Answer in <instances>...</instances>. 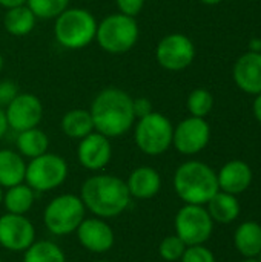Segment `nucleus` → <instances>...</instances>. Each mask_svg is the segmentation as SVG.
I'll return each mask as SVG.
<instances>
[{
  "instance_id": "1",
  "label": "nucleus",
  "mask_w": 261,
  "mask_h": 262,
  "mask_svg": "<svg viewBox=\"0 0 261 262\" xmlns=\"http://www.w3.org/2000/svg\"><path fill=\"white\" fill-rule=\"evenodd\" d=\"M78 196L82 198L86 212L102 220L120 216L128 210L132 200L126 181L108 173H95L86 178Z\"/></svg>"
},
{
  "instance_id": "2",
  "label": "nucleus",
  "mask_w": 261,
  "mask_h": 262,
  "mask_svg": "<svg viewBox=\"0 0 261 262\" xmlns=\"http://www.w3.org/2000/svg\"><path fill=\"white\" fill-rule=\"evenodd\" d=\"M132 100L126 91L118 88L100 91L89 107L94 129L108 138H118L129 132L137 120Z\"/></svg>"
},
{
  "instance_id": "3",
  "label": "nucleus",
  "mask_w": 261,
  "mask_h": 262,
  "mask_svg": "<svg viewBox=\"0 0 261 262\" xmlns=\"http://www.w3.org/2000/svg\"><path fill=\"white\" fill-rule=\"evenodd\" d=\"M174 190L185 204L206 206L220 190L217 172L206 163L189 160L182 163L174 172Z\"/></svg>"
},
{
  "instance_id": "4",
  "label": "nucleus",
  "mask_w": 261,
  "mask_h": 262,
  "mask_svg": "<svg viewBox=\"0 0 261 262\" xmlns=\"http://www.w3.org/2000/svg\"><path fill=\"white\" fill-rule=\"evenodd\" d=\"M98 21L85 8H66L54 18V37L65 49H83L95 40Z\"/></svg>"
},
{
  "instance_id": "5",
  "label": "nucleus",
  "mask_w": 261,
  "mask_h": 262,
  "mask_svg": "<svg viewBox=\"0 0 261 262\" xmlns=\"http://www.w3.org/2000/svg\"><path fill=\"white\" fill-rule=\"evenodd\" d=\"M140 29L134 17L115 12L106 15L98 25L95 41L108 54H125L131 51L138 41Z\"/></svg>"
},
{
  "instance_id": "6",
  "label": "nucleus",
  "mask_w": 261,
  "mask_h": 262,
  "mask_svg": "<svg viewBox=\"0 0 261 262\" xmlns=\"http://www.w3.org/2000/svg\"><path fill=\"white\" fill-rule=\"evenodd\" d=\"M85 218L86 207L82 198L74 193H62L52 198L43 210V224L54 236L75 233Z\"/></svg>"
},
{
  "instance_id": "7",
  "label": "nucleus",
  "mask_w": 261,
  "mask_h": 262,
  "mask_svg": "<svg viewBox=\"0 0 261 262\" xmlns=\"http://www.w3.org/2000/svg\"><path fill=\"white\" fill-rule=\"evenodd\" d=\"M172 135L174 126L171 120L155 111L134 123V141L137 147L149 157H158L169 150V147H172Z\"/></svg>"
},
{
  "instance_id": "8",
  "label": "nucleus",
  "mask_w": 261,
  "mask_h": 262,
  "mask_svg": "<svg viewBox=\"0 0 261 262\" xmlns=\"http://www.w3.org/2000/svg\"><path fill=\"white\" fill-rule=\"evenodd\" d=\"M69 173L66 160L57 154L46 152L26 163L25 183L35 192L45 193L60 187Z\"/></svg>"
},
{
  "instance_id": "9",
  "label": "nucleus",
  "mask_w": 261,
  "mask_h": 262,
  "mask_svg": "<svg viewBox=\"0 0 261 262\" xmlns=\"http://www.w3.org/2000/svg\"><path fill=\"white\" fill-rule=\"evenodd\" d=\"M174 229L186 246H198L211 239L214 221L205 206L185 204L174 218Z\"/></svg>"
},
{
  "instance_id": "10",
  "label": "nucleus",
  "mask_w": 261,
  "mask_h": 262,
  "mask_svg": "<svg viewBox=\"0 0 261 262\" xmlns=\"http://www.w3.org/2000/svg\"><path fill=\"white\" fill-rule=\"evenodd\" d=\"M195 46L192 40L180 32L165 35L155 48V60L166 71H183L192 64Z\"/></svg>"
},
{
  "instance_id": "11",
  "label": "nucleus",
  "mask_w": 261,
  "mask_h": 262,
  "mask_svg": "<svg viewBox=\"0 0 261 262\" xmlns=\"http://www.w3.org/2000/svg\"><path fill=\"white\" fill-rule=\"evenodd\" d=\"M211 140V127L205 118L188 117L174 127L172 146L186 157L200 154Z\"/></svg>"
},
{
  "instance_id": "12",
  "label": "nucleus",
  "mask_w": 261,
  "mask_h": 262,
  "mask_svg": "<svg viewBox=\"0 0 261 262\" xmlns=\"http://www.w3.org/2000/svg\"><path fill=\"white\" fill-rule=\"evenodd\" d=\"M8 127L14 132L38 127L43 118V104L40 98L29 92H18L15 98L5 107Z\"/></svg>"
},
{
  "instance_id": "13",
  "label": "nucleus",
  "mask_w": 261,
  "mask_h": 262,
  "mask_svg": "<svg viewBox=\"0 0 261 262\" xmlns=\"http://www.w3.org/2000/svg\"><path fill=\"white\" fill-rule=\"evenodd\" d=\"M35 241V227L26 215L0 216V247L8 252H25Z\"/></svg>"
},
{
  "instance_id": "14",
  "label": "nucleus",
  "mask_w": 261,
  "mask_h": 262,
  "mask_svg": "<svg viewBox=\"0 0 261 262\" xmlns=\"http://www.w3.org/2000/svg\"><path fill=\"white\" fill-rule=\"evenodd\" d=\"M112 158L111 138L94 130L85 138L78 140L77 160L80 166L91 172L103 170Z\"/></svg>"
},
{
  "instance_id": "15",
  "label": "nucleus",
  "mask_w": 261,
  "mask_h": 262,
  "mask_svg": "<svg viewBox=\"0 0 261 262\" xmlns=\"http://www.w3.org/2000/svg\"><path fill=\"white\" fill-rule=\"evenodd\" d=\"M75 235L80 246L85 250L95 255L109 252L115 243V235L112 227L106 223V220L97 216L85 218L77 227Z\"/></svg>"
},
{
  "instance_id": "16",
  "label": "nucleus",
  "mask_w": 261,
  "mask_h": 262,
  "mask_svg": "<svg viewBox=\"0 0 261 262\" xmlns=\"http://www.w3.org/2000/svg\"><path fill=\"white\" fill-rule=\"evenodd\" d=\"M254 180V172L246 161L231 160L222 166L217 173L218 189L231 195H240L249 189Z\"/></svg>"
},
{
  "instance_id": "17",
  "label": "nucleus",
  "mask_w": 261,
  "mask_h": 262,
  "mask_svg": "<svg viewBox=\"0 0 261 262\" xmlns=\"http://www.w3.org/2000/svg\"><path fill=\"white\" fill-rule=\"evenodd\" d=\"M232 77L238 89L249 95L261 92V52L248 51L234 64Z\"/></svg>"
},
{
  "instance_id": "18",
  "label": "nucleus",
  "mask_w": 261,
  "mask_h": 262,
  "mask_svg": "<svg viewBox=\"0 0 261 262\" xmlns=\"http://www.w3.org/2000/svg\"><path fill=\"white\" fill-rule=\"evenodd\" d=\"M126 187L129 190L131 198L151 200L162 189V177L154 167L140 166L129 173L126 180Z\"/></svg>"
},
{
  "instance_id": "19",
  "label": "nucleus",
  "mask_w": 261,
  "mask_h": 262,
  "mask_svg": "<svg viewBox=\"0 0 261 262\" xmlns=\"http://www.w3.org/2000/svg\"><path fill=\"white\" fill-rule=\"evenodd\" d=\"M26 161L12 149H0V186L3 189L25 183Z\"/></svg>"
},
{
  "instance_id": "20",
  "label": "nucleus",
  "mask_w": 261,
  "mask_h": 262,
  "mask_svg": "<svg viewBox=\"0 0 261 262\" xmlns=\"http://www.w3.org/2000/svg\"><path fill=\"white\" fill-rule=\"evenodd\" d=\"M205 207L208 213L211 215L212 221L218 224L234 223L240 216V212H242L238 198L235 195H231L222 190H218Z\"/></svg>"
},
{
  "instance_id": "21",
  "label": "nucleus",
  "mask_w": 261,
  "mask_h": 262,
  "mask_svg": "<svg viewBox=\"0 0 261 262\" xmlns=\"http://www.w3.org/2000/svg\"><path fill=\"white\" fill-rule=\"evenodd\" d=\"M234 246L245 258H257L261 252V224L255 221L242 223L234 233Z\"/></svg>"
},
{
  "instance_id": "22",
  "label": "nucleus",
  "mask_w": 261,
  "mask_h": 262,
  "mask_svg": "<svg viewBox=\"0 0 261 262\" xmlns=\"http://www.w3.org/2000/svg\"><path fill=\"white\" fill-rule=\"evenodd\" d=\"M37 20L38 18L28 8V5H22V6L6 9V12L3 15V26L9 35L25 37L32 32Z\"/></svg>"
},
{
  "instance_id": "23",
  "label": "nucleus",
  "mask_w": 261,
  "mask_h": 262,
  "mask_svg": "<svg viewBox=\"0 0 261 262\" xmlns=\"http://www.w3.org/2000/svg\"><path fill=\"white\" fill-rule=\"evenodd\" d=\"M17 152L28 160L37 158L46 152H49V138L46 132H43L40 127L26 129L17 134L15 138Z\"/></svg>"
},
{
  "instance_id": "24",
  "label": "nucleus",
  "mask_w": 261,
  "mask_h": 262,
  "mask_svg": "<svg viewBox=\"0 0 261 262\" xmlns=\"http://www.w3.org/2000/svg\"><path fill=\"white\" fill-rule=\"evenodd\" d=\"M62 132L72 140H82L91 132H94V123L91 112L88 109H71L68 111L60 121Z\"/></svg>"
},
{
  "instance_id": "25",
  "label": "nucleus",
  "mask_w": 261,
  "mask_h": 262,
  "mask_svg": "<svg viewBox=\"0 0 261 262\" xmlns=\"http://www.w3.org/2000/svg\"><path fill=\"white\" fill-rule=\"evenodd\" d=\"M34 200H35V192L26 183H20L5 190L2 204L5 206L8 213L26 215L32 209Z\"/></svg>"
},
{
  "instance_id": "26",
  "label": "nucleus",
  "mask_w": 261,
  "mask_h": 262,
  "mask_svg": "<svg viewBox=\"0 0 261 262\" xmlns=\"http://www.w3.org/2000/svg\"><path fill=\"white\" fill-rule=\"evenodd\" d=\"M23 262H66V255L54 241L38 239L23 252Z\"/></svg>"
},
{
  "instance_id": "27",
  "label": "nucleus",
  "mask_w": 261,
  "mask_h": 262,
  "mask_svg": "<svg viewBox=\"0 0 261 262\" xmlns=\"http://www.w3.org/2000/svg\"><path fill=\"white\" fill-rule=\"evenodd\" d=\"M186 107L191 117L206 118L214 107V95L205 88H197L188 95Z\"/></svg>"
},
{
  "instance_id": "28",
  "label": "nucleus",
  "mask_w": 261,
  "mask_h": 262,
  "mask_svg": "<svg viewBox=\"0 0 261 262\" xmlns=\"http://www.w3.org/2000/svg\"><path fill=\"white\" fill-rule=\"evenodd\" d=\"M26 5L37 18L51 20L69 8V0H26Z\"/></svg>"
},
{
  "instance_id": "29",
  "label": "nucleus",
  "mask_w": 261,
  "mask_h": 262,
  "mask_svg": "<svg viewBox=\"0 0 261 262\" xmlns=\"http://www.w3.org/2000/svg\"><path fill=\"white\" fill-rule=\"evenodd\" d=\"M186 247L188 246L174 233V235H169V236L162 239V243L158 246V255L162 259L168 262L180 261Z\"/></svg>"
},
{
  "instance_id": "30",
  "label": "nucleus",
  "mask_w": 261,
  "mask_h": 262,
  "mask_svg": "<svg viewBox=\"0 0 261 262\" xmlns=\"http://www.w3.org/2000/svg\"><path fill=\"white\" fill-rule=\"evenodd\" d=\"M180 262H217L215 255L205 244L188 246Z\"/></svg>"
},
{
  "instance_id": "31",
  "label": "nucleus",
  "mask_w": 261,
  "mask_h": 262,
  "mask_svg": "<svg viewBox=\"0 0 261 262\" xmlns=\"http://www.w3.org/2000/svg\"><path fill=\"white\" fill-rule=\"evenodd\" d=\"M18 94L17 83L12 80H2L0 81V107H6Z\"/></svg>"
},
{
  "instance_id": "32",
  "label": "nucleus",
  "mask_w": 261,
  "mask_h": 262,
  "mask_svg": "<svg viewBox=\"0 0 261 262\" xmlns=\"http://www.w3.org/2000/svg\"><path fill=\"white\" fill-rule=\"evenodd\" d=\"M115 5L120 14L137 18L145 6V0H115Z\"/></svg>"
},
{
  "instance_id": "33",
  "label": "nucleus",
  "mask_w": 261,
  "mask_h": 262,
  "mask_svg": "<svg viewBox=\"0 0 261 262\" xmlns=\"http://www.w3.org/2000/svg\"><path fill=\"white\" fill-rule=\"evenodd\" d=\"M132 107H134V114H135V118H142L148 114H151L154 109H152V103L146 98V97H138V98H134L132 100Z\"/></svg>"
},
{
  "instance_id": "34",
  "label": "nucleus",
  "mask_w": 261,
  "mask_h": 262,
  "mask_svg": "<svg viewBox=\"0 0 261 262\" xmlns=\"http://www.w3.org/2000/svg\"><path fill=\"white\" fill-rule=\"evenodd\" d=\"M252 112H254V117L257 118V121L261 123V92L255 95L254 98V103H252Z\"/></svg>"
},
{
  "instance_id": "35",
  "label": "nucleus",
  "mask_w": 261,
  "mask_h": 262,
  "mask_svg": "<svg viewBox=\"0 0 261 262\" xmlns=\"http://www.w3.org/2000/svg\"><path fill=\"white\" fill-rule=\"evenodd\" d=\"M8 121H6V115H5V109L0 107V140L6 135L8 132Z\"/></svg>"
},
{
  "instance_id": "36",
  "label": "nucleus",
  "mask_w": 261,
  "mask_h": 262,
  "mask_svg": "<svg viewBox=\"0 0 261 262\" xmlns=\"http://www.w3.org/2000/svg\"><path fill=\"white\" fill-rule=\"evenodd\" d=\"M22 5H26V0H0V6H3L5 9L22 6Z\"/></svg>"
},
{
  "instance_id": "37",
  "label": "nucleus",
  "mask_w": 261,
  "mask_h": 262,
  "mask_svg": "<svg viewBox=\"0 0 261 262\" xmlns=\"http://www.w3.org/2000/svg\"><path fill=\"white\" fill-rule=\"evenodd\" d=\"M249 51L251 52H261V38H252L249 41Z\"/></svg>"
},
{
  "instance_id": "38",
  "label": "nucleus",
  "mask_w": 261,
  "mask_h": 262,
  "mask_svg": "<svg viewBox=\"0 0 261 262\" xmlns=\"http://www.w3.org/2000/svg\"><path fill=\"white\" fill-rule=\"evenodd\" d=\"M203 5H208V6H215V5H218V3H222L223 0H200Z\"/></svg>"
},
{
  "instance_id": "39",
  "label": "nucleus",
  "mask_w": 261,
  "mask_h": 262,
  "mask_svg": "<svg viewBox=\"0 0 261 262\" xmlns=\"http://www.w3.org/2000/svg\"><path fill=\"white\" fill-rule=\"evenodd\" d=\"M3 193H5V189L0 186V206H2V203H3Z\"/></svg>"
},
{
  "instance_id": "40",
  "label": "nucleus",
  "mask_w": 261,
  "mask_h": 262,
  "mask_svg": "<svg viewBox=\"0 0 261 262\" xmlns=\"http://www.w3.org/2000/svg\"><path fill=\"white\" fill-rule=\"evenodd\" d=\"M3 64H5V60H3V55H2V52H0V72H2V69H3Z\"/></svg>"
},
{
  "instance_id": "41",
  "label": "nucleus",
  "mask_w": 261,
  "mask_h": 262,
  "mask_svg": "<svg viewBox=\"0 0 261 262\" xmlns=\"http://www.w3.org/2000/svg\"><path fill=\"white\" fill-rule=\"evenodd\" d=\"M242 262H258L255 258H246L245 261H242Z\"/></svg>"
},
{
  "instance_id": "42",
  "label": "nucleus",
  "mask_w": 261,
  "mask_h": 262,
  "mask_svg": "<svg viewBox=\"0 0 261 262\" xmlns=\"http://www.w3.org/2000/svg\"><path fill=\"white\" fill-rule=\"evenodd\" d=\"M255 259H257V261H258V262H261V252H260V253H258V256H257Z\"/></svg>"
},
{
  "instance_id": "43",
  "label": "nucleus",
  "mask_w": 261,
  "mask_h": 262,
  "mask_svg": "<svg viewBox=\"0 0 261 262\" xmlns=\"http://www.w3.org/2000/svg\"><path fill=\"white\" fill-rule=\"evenodd\" d=\"M94 262H109V261H106V259H100V261H94Z\"/></svg>"
},
{
  "instance_id": "44",
  "label": "nucleus",
  "mask_w": 261,
  "mask_h": 262,
  "mask_svg": "<svg viewBox=\"0 0 261 262\" xmlns=\"http://www.w3.org/2000/svg\"><path fill=\"white\" fill-rule=\"evenodd\" d=\"M85 2H92V0H85Z\"/></svg>"
},
{
  "instance_id": "45",
  "label": "nucleus",
  "mask_w": 261,
  "mask_h": 262,
  "mask_svg": "<svg viewBox=\"0 0 261 262\" xmlns=\"http://www.w3.org/2000/svg\"><path fill=\"white\" fill-rule=\"evenodd\" d=\"M0 262H3V261H2V259H0Z\"/></svg>"
}]
</instances>
